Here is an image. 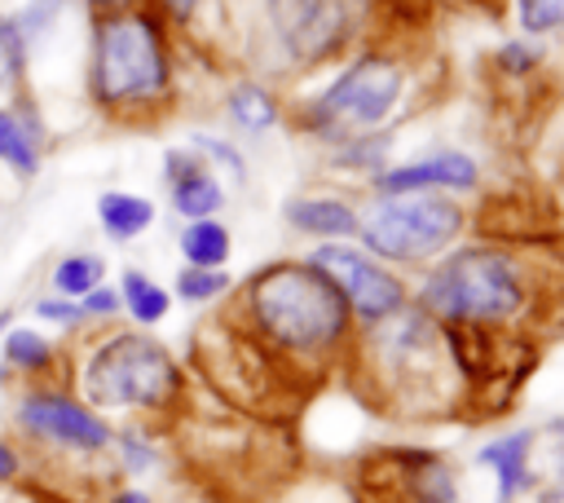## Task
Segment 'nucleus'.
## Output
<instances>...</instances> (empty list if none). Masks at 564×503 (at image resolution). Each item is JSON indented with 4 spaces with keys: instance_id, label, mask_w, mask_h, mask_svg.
<instances>
[{
    "instance_id": "412c9836",
    "label": "nucleus",
    "mask_w": 564,
    "mask_h": 503,
    "mask_svg": "<svg viewBox=\"0 0 564 503\" xmlns=\"http://www.w3.org/2000/svg\"><path fill=\"white\" fill-rule=\"evenodd\" d=\"M110 450H115V459H119V472H128V477H145V472L159 468V446H154V437H150L141 424L115 428Z\"/></svg>"
},
{
    "instance_id": "dca6fc26",
    "label": "nucleus",
    "mask_w": 564,
    "mask_h": 503,
    "mask_svg": "<svg viewBox=\"0 0 564 503\" xmlns=\"http://www.w3.org/2000/svg\"><path fill=\"white\" fill-rule=\"evenodd\" d=\"M97 225L115 243H128V238H137V234H145L154 225V203L132 194V190H106L97 199Z\"/></svg>"
},
{
    "instance_id": "aec40b11",
    "label": "nucleus",
    "mask_w": 564,
    "mask_h": 503,
    "mask_svg": "<svg viewBox=\"0 0 564 503\" xmlns=\"http://www.w3.org/2000/svg\"><path fill=\"white\" fill-rule=\"evenodd\" d=\"M106 282V260L97 252H70L53 265V296L66 300H84L93 287Z\"/></svg>"
},
{
    "instance_id": "473e14b6",
    "label": "nucleus",
    "mask_w": 564,
    "mask_h": 503,
    "mask_svg": "<svg viewBox=\"0 0 564 503\" xmlns=\"http://www.w3.org/2000/svg\"><path fill=\"white\" fill-rule=\"evenodd\" d=\"M194 4H198V0H167V9H172L176 18H189V13H194Z\"/></svg>"
},
{
    "instance_id": "2eb2a0df",
    "label": "nucleus",
    "mask_w": 564,
    "mask_h": 503,
    "mask_svg": "<svg viewBox=\"0 0 564 503\" xmlns=\"http://www.w3.org/2000/svg\"><path fill=\"white\" fill-rule=\"evenodd\" d=\"M282 216H286V225H291L295 234H313V238H344V234H357V221H361L344 199H330V194L291 199Z\"/></svg>"
},
{
    "instance_id": "c85d7f7f",
    "label": "nucleus",
    "mask_w": 564,
    "mask_h": 503,
    "mask_svg": "<svg viewBox=\"0 0 564 503\" xmlns=\"http://www.w3.org/2000/svg\"><path fill=\"white\" fill-rule=\"evenodd\" d=\"M498 62H502L507 71H529V66L538 62V49H529V44H502Z\"/></svg>"
},
{
    "instance_id": "cd10ccee",
    "label": "nucleus",
    "mask_w": 564,
    "mask_h": 503,
    "mask_svg": "<svg viewBox=\"0 0 564 503\" xmlns=\"http://www.w3.org/2000/svg\"><path fill=\"white\" fill-rule=\"evenodd\" d=\"M22 472H26V459H22V450H18V446H9V441L0 437V485H13V481H22Z\"/></svg>"
},
{
    "instance_id": "c756f323",
    "label": "nucleus",
    "mask_w": 564,
    "mask_h": 503,
    "mask_svg": "<svg viewBox=\"0 0 564 503\" xmlns=\"http://www.w3.org/2000/svg\"><path fill=\"white\" fill-rule=\"evenodd\" d=\"M542 437L551 441V463H555V472L564 477V415H560V419H551V424L542 428Z\"/></svg>"
},
{
    "instance_id": "1a4fd4ad",
    "label": "nucleus",
    "mask_w": 564,
    "mask_h": 503,
    "mask_svg": "<svg viewBox=\"0 0 564 503\" xmlns=\"http://www.w3.org/2000/svg\"><path fill=\"white\" fill-rule=\"evenodd\" d=\"M357 499L361 503H458V490L441 454L383 450L361 463Z\"/></svg>"
},
{
    "instance_id": "9d476101",
    "label": "nucleus",
    "mask_w": 564,
    "mask_h": 503,
    "mask_svg": "<svg viewBox=\"0 0 564 503\" xmlns=\"http://www.w3.org/2000/svg\"><path fill=\"white\" fill-rule=\"evenodd\" d=\"M269 13L295 62H322L352 40L361 0H269Z\"/></svg>"
},
{
    "instance_id": "7ed1b4c3",
    "label": "nucleus",
    "mask_w": 564,
    "mask_h": 503,
    "mask_svg": "<svg viewBox=\"0 0 564 503\" xmlns=\"http://www.w3.org/2000/svg\"><path fill=\"white\" fill-rule=\"evenodd\" d=\"M75 393L101 415L159 419L176 410L185 393V375L154 335L110 331L93 340L75 362Z\"/></svg>"
},
{
    "instance_id": "0eeeda50",
    "label": "nucleus",
    "mask_w": 564,
    "mask_h": 503,
    "mask_svg": "<svg viewBox=\"0 0 564 503\" xmlns=\"http://www.w3.org/2000/svg\"><path fill=\"white\" fill-rule=\"evenodd\" d=\"M401 66L392 57H379V53H366L357 62H348L330 84L326 93L313 101V115H308V128L313 132H366L375 124H383L397 101H401Z\"/></svg>"
},
{
    "instance_id": "20e7f679",
    "label": "nucleus",
    "mask_w": 564,
    "mask_h": 503,
    "mask_svg": "<svg viewBox=\"0 0 564 503\" xmlns=\"http://www.w3.org/2000/svg\"><path fill=\"white\" fill-rule=\"evenodd\" d=\"M419 304L441 327H507L529 313V274L507 252L458 247L423 278Z\"/></svg>"
},
{
    "instance_id": "39448f33",
    "label": "nucleus",
    "mask_w": 564,
    "mask_h": 503,
    "mask_svg": "<svg viewBox=\"0 0 564 503\" xmlns=\"http://www.w3.org/2000/svg\"><path fill=\"white\" fill-rule=\"evenodd\" d=\"M9 419L26 446L70 454V459H101V454H110V441H115V424L57 379L22 384L13 393Z\"/></svg>"
},
{
    "instance_id": "f704fd0d",
    "label": "nucleus",
    "mask_w": 564,
    "mask_h": 503,
    "mask_svg": "<svg viewBox=\"0 0 564 503\" xmlns=\"http://www.w3.org/2000/svg\"><path fill=\"white\" fill-rule=\"evenodd\" d=\"M9 327H13V322H9V313H0V335H4Z\"/></svg>"
},
{
    "instance_id": "f8f14e48",
    "label": "nucleus",
    "mask_w": 564,
    "mask_h": 503,
    "mask_svg": "<svg viewBox=\"0 0 564 503\" xmlns=\"http://www.w3.org/2000/svg\"><path fill=\"white\" fill-rule=\"evenodd\" d=\"M163 176H167V190H172V207H176L185 221L216 216V207L225 203L220 181L212 176V168H207L194 150H167Z\"/></svg>"
},
{
    "instance_id": "393cba45",
    "label": "nucleus",
    "mask_w": 564,
    "mask_h": 503,
    "mask_svg": "<svg viewBox=\"0 0 564 503\" xmlns=\"http://www.w3.org/2000/svg\"><path fill=\"white\" fill-rule=\"evenodd\" d=\"M520 9V26L529 35H542V31H560L564 26V0H516Z\"/></svg>"
},
{
    "instance_id": "a211bd4d",
    "label": "nucleus",
    "mask_w": 564,
    "mask_h": 503,
    "mask_svg": "<svg viewBox=\"0 0 564 503\" xmlns=\"http://www.w3.org/2000/svg\"><path fill=\"white\" fill-rule=\"evenodd\" d=\"M119 309H123L137 327H154V322L167 318V309H172V291L159 287V282H154L150 274H141V269H123V282H119Z\"/></svg>"
},
{
    "instance_id": "bb28decb",
    "label": "nucleus",
    "mask_w": 564,
    "mask_h": 503,
    "mask_svg": "<svg viewBox=\"0 0 564 503\" xmlns=\"http://www.w3.org/2000/svg\"><path fill=\"white\" fill-rule=\"evenodd\" d=\"M79 309H84V322H101V318H115L119 313V291L115 287H93L84 300H79Z\"/></svg>"
},
{
    "instance_id": "4468645a",
    "label": "nucleus",
    "mask_w": 564,
    "mask_h": 503,
    "mask_svg": "<svg viewBox=\"0 0 564 503\" xmlns=\"http://www.w3.org/2000/svg\"><path fill=\"white\" fill-rule=\"evenodd\" d=\"M533 432H507V437H494L480 446V463L494 472V485H498V503H516L520 494L533 490Z\"/></svg>"
},
{
    "instance_id": "f3484780",
    "label": "nucleus",
    "mask_w": 564,
    "mask_h": 503,
    "mask_svg": "<svg viewBox=\"0 0 564 503\" xmlns=\"http://www.w3.org/2000/svg\"><path fill=\"white\" fill-rule=\"evenodd\" d=\"M176 247L185 256V265L194 269H220L234 252L229 243V229L216 221V216H203V221H185V229L176 234Z\"/></svg>"
},
{
    "instance_id": "7c9ffc66",
    "label": "nucleus",
    "mask_w": 564,
    "mask_h": 503,
    "mask_svg": "<svg viewBox=\"0 0 564 503\" xmlns=\"http://www.w3.org/2000/svg\"><path fill=\"white\" fill-rule=\"evenodd\" d=\"M106 503H154V494H150V490H141V485H115Z\"/></svg>"
},
{
    "instance_id": "4be33fe9",
    "label": "nucleus",
    "mask_w": 564,
    "mask_h": 503,
    "mask_svg": "<svg viewBox=\"0 0 564 503\" xmlns=\"http://www.w3.org/2000/svg\"><path fill=\"white\" fill-rule=\"evenodd\" d=\"M229 119L238 128H247V132H264V128L278 124V101L260 84H238L229 93Z\"/></svg>"
},
{
    "instance_id": "6e6552de",
    "label": "nucleus",
    "mask_w": 564,
    "mask_h": 503,
    "mask_svg": "<svg viewBox=\"0 0 564 503\" xmlns=\"http://www.w3.org/2000/svg\"><path fill=\"white\" fill-rule=\"evenodd\" d=\"M308 265L322 269V274L335 282V291L344 296L348 313H352L357 322H366V327H379V322H388L392 313L405 309V287H401V278L388 274V269H383L370 252H361V247L322 243V247H313Z\"/></svg>"
},
{
    "instance_id": "2f4dec72",
    "label": "nucleus",
    "mask_w": 564,
    "mask_h": 503,
    "mask_svg": "<svg viewBox=\"0 0 564 503\" xmlns=\"http://www.w3.org/2000/svg\"><path fill=\"white\" fill-rule=\"evenodd\" d=\"M538 503H564V477H560L555 485H546V490L538 494Z\"/></svg>"
},
{
    "instance_id": "f03ea898",
    "label": "nucleus",
    "mask_w": 564,
    "mask_h": 503,
    "mask_svg": "<svg viewBox=\"0 0 564 503\" xmlns=\"http://www.w3.org/2000/svg\"><path fill=\"white\" fill-rule=\"evenodd\" d=\"M88 97L110 119H150L172 97V49L154 9H97L88 31Z\"/></svg>"
},
{
    "instance_id": "ddd939ff",
    "label": "nucleus",
    "mask_w": 564,
    "mask_h": 503,
    "mask_svg": "<svg viewBox=\"0 0 564 503\" xmlns=\"http://www.w3.org/2000/svg\"><path fill=\"white\" fill-rule=\"evenodd\" d=\"M0 362L9 371V379L22 384H53L62 371V349L57 340H48L35 327H9L0 335Z\"/></svg>"
},
{
    "instance_id": "423d86ee",
    "label": "nucleus",
    "mask_w": 564,
    "mask_h": 503,
    "mask_svg": "<svg viewBox=\"0 0 564 503\" xmlns=\"http://www.w3.org/2000/svg\"><path fill=\"white\" fill-rule=\"evenodd\" d=\"M458 234H463V207L454 199H432V194H392V199H379L357 221L361 252H370L375 260H397V265L432 260Z\"/></svg>"
},
{
    "instance_id": "9b49d317",
    "label": "nucleus",
    "mask_w": 564,
    "mask_h": 503,
    "mask_svg": "<svg viewBox=\"0 0 564 503\" xmlns=\"http://www.w3.org/2000/svg\"><path fill=\"white\" fill-rule=\"evenodd\" d=\"M480 172L471 163V154L458 150H436L423 159H410L401 168H383L375 176V185L383 194H427V190H476Z\"/></svg>"
},
{
    "instance_id": "b1692460",
    "label": "nucleus",
    "mask_w": 564,
    "mask_h": 503,
    "mask_svg": "<svg viewBox=\"0 0 564 503\" xmlns=\"http://www.w3.org/2000/svg\"><path fill=\"white\" fill-rule=\"evenodd\" d=\"M225 291H229V274L225 269H194V265H185L176 274V296L185 304H212Z\"/></svg>"
},
{
    "instance_id": "5701e85b",
    "label": "nucleus",
    "mask_w": 564,
    "mask_h": 503,
    "mask_svg": "<svg viewBox=\"0 0 564 503\" xmlns=\"http://www.w3.org/2000/svg\"><path fill=\"white\" fill-rule=\"evenodd\" d=\"M22 75H26V44H22L13 18L0 13V97L18 93L22 88Z\"/></svg>"
},
{
    "instance_id": "72a5a7b5",
    "label": "nucleus",
    "mask_w": 564,
    "mask_h": 503,
    "mask_svg": "<svg viewBox=\"0 0 564 503\" xmlns=\"http://www.w3.org/2000/svg\"><path fill=\"white\" fill-rule=\"evenodd\" d=\"M93 9H119V4H137V0H88Z\"/></svg>"
},
{
    "instance_id": "f257e3e1",
    "label": "nucleus",
    "mask_w": 564,
    "mask_h": 503,
    "mask_svg": "<svg viewBox=\"0 0 564 503\" xmlns=\"http://www.w3.org/2000/svg\"><path fill=\"white\" fill-rule=\"evenodd\" d=\"M242 304H247V322L256 340L269 344L286 362H326L344 353L352 335V313L344 296L308 260L264 265L247 282Z\"/></svg>"
},
{
    "instance_id": "a878e982",
    "label": "nucleus",
    "mask_w": 564,
    "mask_h": 503,
    "mask_svg": "<svg viewBox=\"0 0 564 503\" xmlns=\"http://www.w3.org/2000/svg\"><path fill=\"white\" fill-rule=\"evenodd\" d=\"M31 313H35L40 322H48V327H62V331L84 327V309H79V300H66V296H40V300L31 304Z\"/></svg>"
},
{
    "instance_id": "6ab92c4d",
    "label": "nucleus",
    "mask_w": 564,
    "mask_h": 503,
    "mask_svg": "<svg viewBox=\"0 0 564 503\" xmlns=\"http://www.w3.org/2000/svg\"><path fill=\"white\" fill-rule=\"evenodd\" d=\"M0 168L18 181H31L40 172V141L26 132V124L9 106H0Z\"/></svg>"
},
{
    "instance_id": "c9c22d12",
    "label": "nucleus",
    "mask_w": 564,
    "mask_h": 503,
    "mask_svg": "<svg viewBox=\"0 0 564 503\" xmlns=\"http://www.w3.org/2000/svg\"><path fill=\"white\" fill-rule=\"evenodd\" d=\"M4 379H9V371H4V362H0V384H4Z\"/></svg>"
}]
</instances>
